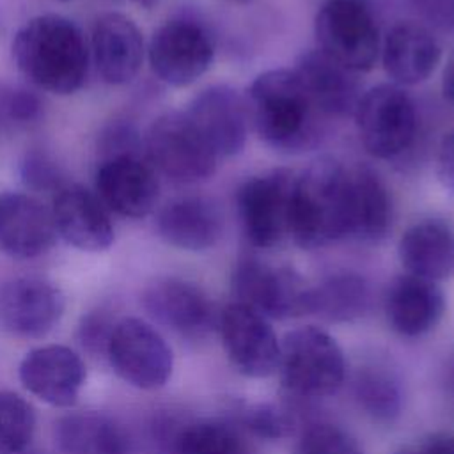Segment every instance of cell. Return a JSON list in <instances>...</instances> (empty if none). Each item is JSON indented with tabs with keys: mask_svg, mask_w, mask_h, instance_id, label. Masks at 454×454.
Returning a JSON list of instances; mask_svg holds the SVG:
<instances>
[{
	"mask_svg": "<svg viewBox=\"0 0 454 454\" xmlns=\"http://www.w3.org/2000/svg\"><path fill=\"white\" fill-rule=\"evenodd\" d=\"M20 73L51 94L76 92L89 73V46L80 27L60 14H39L25 21L12 39Z\"/></svg>",
	"mask_w": 454,
	"mask_h": 454,
	"instance_id": "1",
	"label": "cell"
},
{
	"mask_svg": "<svg viewBox=\"0 0 454 454\" xmlns=\"http://www.w3.org/2000/svg\"><path fill=\"white\" fill-rule=\"evenodd\" d=\"M248 122L261 140L284 153L307 151L319 140L323 117L293 69L261 73L247 89Z\"/></svg>",
	"mask_w": 454,
	"mask_h": 454,
	"instance_id": "2",
	"label": "cell"
},
{
	"mask_svg": "<svg viewBox=\"0 0 454 454\" xmlns=\"http://www.w3.org/2000/svg\"><path fill=\"white\" fill-rule=\"evenodd\" d=\"M348 168L335 158L314 160L294 176L289 238L301 248H317L346 238Z\"/></svg>",
	"mask_w": 454,
	"mask_h": 454,
	"instance_id": "3",
	"label": "cell"
},
{
	"mask_svg": "<svg viewBox=\"0 0 454 454\" xmlns=\"http://www.w3.org/2000/svg\"><path fill=\"white\" fill-rule=\"evenodd\" d=\"M282 385L294 395L314 399L333 394L344 381L346 360L337 340L319 326H301L280 340Z\"/></svg>",
	"mask_w": 454,
	"mask_h": 454,
	"instance_id": "4",
	"label": "cell"
},
{
	"mask_svg": "<svg viewBox=\"0 0 454 454\" xmlns=\"http://www.w3.org/2000/svg\"><path fill=\"white\" fill-rule=\"evenodd\" d=\"M317 50L353 73L374 67L380 27L365 0H326L314 21Z\"/></svg>",
	"mask_w": 454,
	"mask_h": 454,
	"instance_id": "5",
	"label": "cell"
},
{
	"mask_svg": "<svg viewBox=\"0 0 454 454\" xmlns=\"http://www.w3.org/2000/svg\"><path fill=\"white\" fill-rule=\"evenodd\" d=\"M144 145L153 168L174 183H199L216 170L218 156L184 112L160 115L151 124Z\"/></svg>",
	"mask_w": 454,
	"mask_h": 454,
	"instance_id": "6",
	"label": "cell"
},
{
	"mask_svg": "<svg viewBox=\"0 0 454 454\" xmlns=\"http://www.w3.org/2000/svg\"><path fill=\"white\" fill-rule=\"evenodd\" d=\"M353 115L360 142L374 158H395L415 138V103L395 83H381L364 92Z\"/></svg>",
	"mask_w": 454,
	"mask_h": 454,
	"instance_id": "7",
	"label": "cell"
},
{
	"mask_svg": "<svg viewBox=\"0 0 454 454\" xmlns=\"http://www.w3.org/2000/svg\"><path fill=\"white\" fill-rule=\"evenodd\" d=\"M105 355L121 380L142 390L163 387L174 367V355L167 340L138 317H124L115 323Z\"/></svg>",
	"mask_w": 454,
	"mask_h": 454,
	"instance_id": "8",
	"label": "cell"
},
{
	"mask_svg": "<svg viewBox=\"0 0 454 454\" xmlns=\"http://www.w3.org/2000/svg\"><path fill=\"white\" fill-rule=\"evenodd\" d=\"M294 174L284 168L247 179L236 195L247 239L257 248H273L291 232Z\"/></svg>",
	"mask_w": 454,
	"mask_h": 454,
	"instance_id": "9",
	"label": "cell"
},
{
	"mask_svg": "<svg viewBox=\"0 0 454 454\" xmlns=\"http://www.w3.org/2000/svg\"><path fill=\"white\" fill-rule=\"evenodd\" d=\"M309 287L294 270L273 266L255 257L241 259L232 271L236 301L268 319L305 316Z\"/></svg>",
	"mask_w": 454,
	"mask_h": 454,
	"instance_id": "10",
	"label": "cell"
},
{
	"mask_svg": "<svg viewBox=\"0 0 454 454\" xmlns=\"http://www.w3.org/2000/svg\"><path fill=\"white\" fill-rule=\"evenodd\" d=\"M147 57L153 73L163 83L186 87L209 69L215 44L200 23L193 20H170L154 30Z\"/></svg>",
	"mask_w": 454,
	"mask_h": 454,
	"instance_id": "11",
	"label": "cell"
},
{
	"mask_svg": "<svg viewBox=\"0 0 454 454\" xmlns=\"http://www.w3.org/2000/svg\"><path fill=\"white\" fill-rule=\"evenodd\" d=\"M218 332L232 367L248 378H266L278 367L280 340L268 317L232 301L218 314Z\"/></svg>",
	"mask_w": 454,
	"mask_h": 454,
	"instance_id": "12",
	"label": "cell"
},
{
	"mask_svg": "<svg viewBox=\"0 0 454 454\" xmlns=\"http://www.w3.org/2000/svg\"><path fill=\"white\" fill-rule=\"evenodd\" d=\"M66 309L62 291L37 277H20L0 286V326L11 335L39 339L48 335Z\"/></svg>",
	"mask_w": 454,
	"mask_h": 454,
	"instance_id": "13",
	"label": "cell"
},
{
	"mask_svg": "<svg viewBox=\"0 0 454 454\" xmlns=\"http://www.w3.org/2000/svg\"><path fill=\"white\" fill-rule=\"evenodd\" d=\"M96 192L105 207L121 216L142 218L149 215L160 195L153 165L138 153L106 156L96 172Z\"/></svg>",
	"mask_w": 454,
	"mask_h": 454,
	"instance_id": "14",
	"label": "cell"
},
{
	"mask_svg": "<svg viewBox=\"0 0 454 454\" xmlns=\"http://www.w3.org/2000/svg\"><path fill=\"white\" fill-rule=\"evenodd\" d=\"M142 301L158 323L188 339L207 335L218 323V314L206 291L183 278L154 280L144 291Z\"/></svg>",
	"mask_w": 454,
	"mask_h": 454,
	"instance_id": "15",
	"label": "cell"
},
{
	"mask_svg": "<svg viewBox=\"0 0 454 454\" xmlns=\"http://www.w3.org/2000/svg\"><path fill=\"white\" fill-rule=\"evenodd\" d=\"M184 114L218 158L234 156L243 149L250 122L245 99L232 87H206Z\"/></svg>",
	"mask_w": 454,
	"mask_h": 454,
	"instance_id": "16",
	"label": "cell"
},
{
	"mask_svg": "<svg viewBox=\"0 0 454 454\" xmlns=\"http://www.w3.org/2000/svg\"><path fill=\"white\" fill-rule=\"evenodd\" d=\"M18 376L32 395L51 406L69 408L78 401L85 383V365L71 348L48 344L23 356Z\"/></svg>",
	"mask_w": 454,
	"mask_h": 454,
	"instance_id": "17",
	"label": "cell"
},
{
	"mask_svg": "<svg viewBox=\"0 0 454 454\" xmlns=\"http://www.w3.org/2000/svg\"><path fill=\"white\" fill-rule=\"evenodd\" d=\"M51 216L57 236L83 252H103L114 243V225L98 195L82 184L57 190Z\"/></svg>",
	"mask_w": 454,
	"mask_h": 454,
	"instance_id": "18",
	"label": "cell"
},
{
	"mask_svg": "<svg viewBox=\"0 0 454 454\" xmlns=\"http://www.w3.org/2000/svg\"><path fill=\"white\" fill-rule=\"evenodd\" d=\"M51 209L28 193L0 195V252L14 259H34L55 243Z\"/></svg>",
	"mask_w": 454,
	"mask_h": 454,
	"instance_id": "19",
	"label": "cell"
},
{
	"mask_svg": "<svg viewBox=\"0 0 454 454\" xmlns=\"http://www.w3.org/2000/svg\"><path fill=\"white\" fill-rule=\"evenodd\" d=\"M144 37L131 18L121 12L101 14L92 30V57L103 82L129 83L144 62Z\"/></svg>",
	"mask_w": 454,
	"mask_h": 454,
	"instance_id": "20",
	"label": "cell"
},
{
	"mask_svg": "<svg viewBox=\"0 0 454 454\" xmlns=\"http://www.w3.org/2000/svg\"><path fill=\"white\" fill-rule=\"evenodd\" d=\"M312 105L323 117H346L355 114L362 98L356 73L337 64L319 50L300 55L293 69Z\"/></svg>",
	"mask_w": 454,
	"mask_h": 454,
	"instance_id": "21",
	"label": "cell"
},
{
	"mask_svg": "<svg viewBox=\"0 0 454 454\" xmlns=\"http://www.w3.org/2000/svg\"><path fill=\"white\" fill-rule=\"evenodd\" d=\"M394 206L383 179L371 167L356 165L348 170L346 238L374 243L392 229Z\"/></svg>",
	"mask_w": 454,
	"mask_h": 454,
	"instance_id": "22",
	"label": "cell"
},
{
	"mask_svg": "<svg viewBox=\"0 0 454 454\" xmlns=\"http://www.w3.org/2000/svg\"><path fill=\"white\" fill-rule=\"evenodd\" d=\"M380 51L385 73L399 87L426 82L442 59V48L433 32L413 21L394 25Z\"/></svg>",
	"mask_w": 454,
	"mask_h": 454,
	"instance_id": "23",
	"label": "cell"
},
{
	"mask_svg": "<svg viewBox=\"0 0 454 454\" xmlns=\"http://www.w3.org/2000/svg\"><path fill=\"white\" fill-rule=\"evenodd\" d=\"M161 239L181 250H206L213 247L223 231L218 206L202 195H184L167 202L156 218Z\"/></svg>",
	"mask_w": 454,
	"mask_h": 454,
	"instance_id": "24",
	"label": "cell"
},
{
	"mask_svg": "<svg viewBox=\"0 0 454 454\" xmlns=\"http://www.w3.org/2000/svg\"><path fill=\"white\" fill-rule=\"evenodd\" d=\"M385 312L390 326L404 337H419L433 330L443 312L445 296L433 280L415 275H399L388 286Z\"/></svg>",
	"mask_w": 454,
	"mask_h": 454,
	"instance_id": "25",
	"label": "cell"
},
{
	"mask_svg": "<svg viewBox=\"0 0 454 454\" xmlns=\"http://www.w3.org/2000/svg\"><path fill=\"white\" fill-rule=\"evenodd\" d=\"M401 264L410 275L433 282L454 275V231L440 220L408 227L397 245Z\"/></svg>",
	"mask_w": 454,
	"mask_h": 454,
	"instance_id": "26",
	"label": "cell"
},
{
	"mask_svg": "<svg viewBox=\"0 0 454 454\" xmlns=\"http://www.w3.org/2000/svg\"><path fill=\"white\" fill-rule=\"evenodd\" d=\"M62 454H131L126 431L108 415L74 411L62 417L55 427Z\"/></svg>",
	"mask_w": 454,
	"mask_h": 454,
	"instance_id": "27",
	"label": "cell"
},
{
	"mask_svg": "<svg viewBox=\"0 0 454 454\" xmlns=\"http://www.w3.org/2000/svg\"><path fill=\"white\" fill-rule=\"evenodd\" d=\"M371 305V289L356 273H335L309 287L307 314L330 323H348L362 317Z\"/></svg>",
	"mask_w": 454,
	"mask_h": 454,
	"instance_id": "28",
	"label": "cell"
},
{
	"mask_svg": "<svg viewBox=\"0 0 454 454\" xmlns=\"http://www.w3.org/2000/svg\"><path fill=\"white\" fill-rule=\"evenodd\" d=\"M360 408L378 422H392L403 408V392L392 372L380 367H362L353 381Z\"/></svg>",
	"mask_w": 454,
	"mask_h": 454,
	"instance_id": "29",
	"label": "cell"
},
{
	"mask_svg": "<svg viewBox=\"0 0 454 454\" xmlns=\"http://www.w3.org/2000/svg\"><path fill=\"white\" fill-rule=\"evenodd\" d=\"M174 454H250L241 433L222 420H197L174 440Z\"/></svg>",
	"mask_w": 454,
	"mask_h": 454,
	"instance_id": "30",
	"label": "cell"
},
{
	"mask_svg": "<svg viewBox=\"0 0 454 454\" xmlns=\"http://www.w3.org/2000/svg\"><path fill=\"white\" fill-rule=\"evenodd\" d=\"M35 433V413L28 401L0 390V454H27Z\"/></svg>",
	"mask_w": 454,
	"mask_h": 454,
	"instance_id": "31",
	"label": "cell"
},
{
	"mask_svg": "<svg viewBox=\"0 0 454 454\" xmlns=\"http://www.w3.org/2000/svg\"><path fill=\"white\" fill-rule=\"evenodd\" d=\"M294 454H364V450L349 431L335 424L319 422L301 433Z\"/></svg>",
	"mask_w": 454,
	"mask_h": 454,
	"instance_id": "32",
	"label": "cell"
},
{
	"mask_svg": "<svg viewBox=\"0 0 454 454\" xmlns=\"http://www.w3.org/2000/svg\"><path fill=\"white\" fill-rule=\"evenodd\" d=\"M239 420L247 431L266 440L284 438L293 431L294 426L291 413L270 403H255L245 406L241 410Z\"/></svg>",
	"mask_w": 454,
	"mask_h": 454,
	"instance_id": "33",
	"label": "cell"
},
{
	"mask_svg": "<svg viewBox=\"0 0 454 454\" xmlns=\"http://www.w3.org/2000/svg\"><path fill=\"white\" fill-rule=\"evenodd\" d=\"M21 177L28 188L34 190H59L62 188L59 167L41 153H30L21 161Z\"/></svg>",
	"mask_w": 454,
	"mask_h": 454,
	"instance_id": "34",
	"label": "cell"
},
{
	"mask_svg": "<svg viewBox=\"0 0 454 454\" xmlns=\"http://www.w3.org/2000/svg\"><path fill=\"white\" fill-rule=\"evenodd\" d=\"M115 323L117 321H114L112 316L105 310H92L83 316L78 326V339L82 346L94 355L106 353V346Z\"/></svg>",
	"mask_w": 454,
	"mask_h": 454,
	"instance_id": "35",
	"label": "cell"
},
{
	"mask_svg": "<svg viewBox=\"0 0 454 454\" xmlns=\"http://www.w3.org/2000/svg\"><path fill=\"white\" fill-rule=\"evenodd\" d=\"M427 25L454 34V0H408Z\"/></svg>",
	"mask_w": 454,
	"mask_h": 454,
	"instance_id": "36",
	"label": "cell"
},
{
	"mask_svg": "<svg viewBox=\"0 0 454 454\" xmlns=\"http://www.w3.org/2000/svg\"><path fill=\"white\" fill-rule=\"evenodd\" d=\"M5 110L11 119L18 122H30L41 114V101L30 90H12L5 99Z\"/></svg>",
	"mask_w": 454,
	"mask_h": 454,
	"instance_id": "37",
	"label": "cell"
},
{
	"mask_svg": "<svg viewBox=\"0 0 454 454\" xmlns=\"http://www.w3.org/2000/svg\"><path fill=\"white\" fill-rule=\"evenodd\" d=\"M438 174L442 183L454 192V129L449 131L440 142Z\"/></svg>",
	"mask_w": 454,
	"mask_h": 454,
	"instance_id": "38",
	"label": "cell"
},
{
	"mask_svg": "<svg viewBox=\"0 0 454 454\" xmlns=\"http://www.w3.org/2000/svg\"><path fill=\"white\" fill-rule=\"evenodd\" d=\"M401 454H454V436L436 434L419 449H404Z\"/></svg>",
	"mask_w": 454,
	"mask_h": 454,
	"instance_id": "39",
	"label": "cell"
},
{
	"mask_svg": "<svg viewBox=\"0 0 454 454\" xmlns=\"http://www.w3.org/2000/svg\"><path fill=\"white\" fill-rule=\"evenodd\" d=\"M443 94L454 105V55L443 71Z\"/></svg>",
	"mask_w": 454,
	"mask_h": 454,
	"instance_id": "40",
	"label": "cell"
},
{
	"mask_svg": "<svg viewBox=\"0 0 454 454\" xmlns=\"http://www.w3.org/2000/svg\"><path fill=\"white\" fill-rule=\"evenodd\" d=\"M445 385H447V392H449V394H450V397L454 399V362H450V365L447 367Z\"/></svg>",
	"mask_w": 454,
	"mask_h": 454,
	"instance_id": "41",
	"label": "cell"
},
{
	"mask_svg": "<svg viewBox=\"0 0 454 454\" xmlns=\"http://www.w3.org/2000/svg\"><path fill=\"white\" fill-rule=\"evenodd\" d=\"M137 5H140V7H144V9H153V7H156L161 0H133Z\"/></svg>",
	"mask_w": 454,
	"mask_h": 454,
	"instance_id": "42",
	"label": "cell"
},
{
	"mask_svg": "<svg viewBox=\"0 0 454 454\" xmlns=\"http://www.w3.org/2000/svg\"><path fill=\"white\" fill-rule=\"evenodd\" d=\"M232 2H239V4H245V2H250V0H232Z\"/></svg>",
	"mask_w": 454,
	"mask_h": 454,
	"instance_id": "43",
	"label": "cell"
},
{
	"mask_svg": "<svg viewBox=\"0 0 454 454\" xmlns=\"http://www.w3.org/2000/svg\"><path fill=\"white\" fill-rule=\"evenodd\" d=\"M60 2H69V0H60Z\"/></svg>",
	"mask_w": 454,
	"mask_h": 454,
	"instance_id": "44",
	"label": "cell"
}]
</instances>
